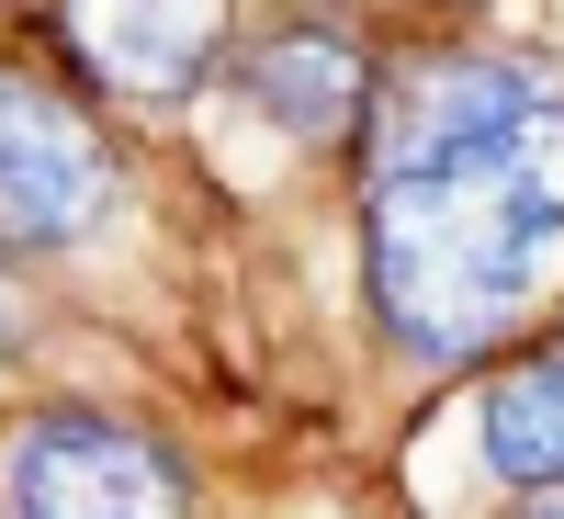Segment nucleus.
Masks as SVG:
<instances>
[{
	"label": "nucleus",
	"mask_w": 564,
	"mask_h": 519,
	"mask_svg": "<svg viewBox=\"0 0 564 519\" xmlns=\"http://www.w3.org/2000/svg\"><path fill=\"white\" fill-rule=\"evenodd\" d=\"M564 249V68L452 45L372 90L361 260L406 361H475Z\"/></svg>",
	"instance_id": "1"
},
{
	"label": "nucleus",
	"mask_w": 564,
	"mask_h": 519,
	"mask_svg": "<svg viewBox=\"0 0 564 519\" xmlns=\"http://www.w3.org/2000/svg\"><path fill=\"white\" fill-rule=\"evenodd\" d=\"M12 508L23 519H193V475L170 441L124 430V418L57 407L12 441Z\"/></svg>",
	"instance_id": "2"
},
{
	"label": "nucleus",
	"mask_w": 564,
	"mask_h": 519,
	"mask_svg": "<svg viewBox=\"0 0 564 519\" xmlns=\"http://www.w3.org/2000/svg\"><path fill=\"white\" fill-rule=\"evenodd\" d=\"M113 215V159L45 79L0 68V238H90Z\"/></svg>",
	"instance_id": "3"
},
{
	"label": "nucleus",
	"mask_w": 564,
	"mask_h": 519,
	"mask_svg": "<svg viewBox=\"0 0 564 519\" xmlns=\"http://www.w3.org/2000/svg\"><path fill=\"white\" fill-rule=\"evenodd\" d=\"M57 45L113 102H181L226 45V0H57Z\"/></svg>",
	"instance_id": "4"
},
{
	"label": "nucleus",
	"mask_w": 564,
	"mask_h": 519,
	"mask_svg": "<svg viewBox=\"0 0 564 519\" xmlns=\"http://www.w3.org/2000/svg\"><path fill=\"white\" fill-rule=\"evenodd\" d=\"M249 90H260V113L282 136H305V148H327V136H361L372 113V57H361V34L350 23H282L249 45Z\"/></svg>",
	"instance_id": "5"
},
{
	"label": "nucleus",
	"mask_w": 564,
	"mask_h": 519,
	"mask_svg": "<svg viewBox=\"0 0 564 519\" xmlns=\"http://www.w3.org/2000/svg\"><path fill=\"white\" fill-rule=\"evenodd\" d=\"M486 463L520 497H553L564 486V350H531L486 385Z\"/></svg>",
	"instance_id": "6"
},
{
	"label": "nucleus",
	"mask_w": 564,
	"mask_h": 519,
	"mask_svg": "<svg viewBox=\"0 0 564 519\" xmlns=\"http://www.w3.org/2000/svg\"><path fill=\"white\" fill-rule=\"evenodd\" d=\"M23 316H34V305H23V282H12V271H0V350H12V339H23Z\"/></svg>",
	"instance_id": "7"
},
{
	"label": "nucleus",
	"mask_w": 564,
	"mask_h": 519,
	"mask_svg": "<svg viewBox=\"0 0 564 519\" xmlns=\"http://www.w3.org/2000/svg\"><path fill=\"white\" fill-rule=\"evenodd\" d=\"M520 519H564V486H553V497H531V508H520Z\"/></svg>",
	"instance_id": "8"
}]
</instances>
